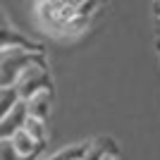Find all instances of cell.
<instances>
[{
	"label": "cell",
	"mask_w": 160,
	"mask_h": 160,
	"mask_svg": "<svg viewBox=\"0 0 160 160\" xmlns=\"http://www.w3.org/2000/svg\"><path fill=\"white\" fill-rule=\"evenodd\" d=\"M38 60H43V50H31V48H5V50H0V88L14 86L19 74Z\"/></svg>",
	"instance_id": "1"
},
{
	"label": "cell",
	"mask_w": 160,
	"mask_h": 160,
	"mask_svg": "<svg viewBox=\"0 0 160 160\" xmlns=\"http://www.w3.org/2000/svg\"><path fill=\"white\" fill-rule=\"evenodd\" d=\"M14 91H17V98L19 100H29L31 96L43 93V91H53V81H50V72H48L46 58L33 62V65H29L19 74V79L14 84Z\"/></svg>",
	"instance_id": "2"
},
{
	"label": "cell",
	"mask_w": 160,
	"mask_h": 160,
	"mask_svg": "<svg viewBox=\"0 0 160 160\" xmlns=\"http://www.w3.org/2000/svg\"><path fill=\"white\" fill-rule=\"evenodd\" d=\"M24 108H27L29 117H36V120L48 122L50 117V110H53V91H43V93L31 96L29 100H22Z\"/></svg>",
	"instance_id": "3"
},
{
	"label": "cell",
	"mask_w": 160,
	"mask_h": 160,
	"mask_svg": "<svg viewBox=\"0 0 160 160\" xmlns=\"http://www.w3.org/2000/svg\"><path fill=\"white\" fill-rule=\"evenodd\" d=\"M5 48H31V50H41V46L31 43L27 36H22L17 29H12L0 17V50H5Z\"/></svg>",
	"instance_id": "4"
},
{
	"label": "cell",
	"mask_w": 160,
	"mask_h": 160,
	"mask_svg": "<svg viewBox=\"0 0 160 160\" xmlns=\"http://www.w3.org/2000/svg\"><path fill=\"white\" fill-rule=\"evenodd\" d=\"M24 120H27V108H24V103L19 100V103L12 108V112L7 115L5 120H0V141L12 139V134L24 127Z\"/></svg>",
	"instance_id": "5"
},
{
	"label": "cell",
	"mask_w": 160,
	"mask_h": 160,
	"mask_svg": "<svg viewBox=\"0 0 160 160\" xmlns=\"http://www.w3.org/2000/svg\"><path fill=\"white\" fill-rule=\"evenodd\" d=\"M10 141H12L14 151L19 153V158H24V160H33L36 155L41 153V148H43V143H38V141L33 139V136H29V134L24 132V129L14 132Z\"/></svg>",
	"instance_id": "6"
},
{
	"label": "cell",
	"mask_w": 160,
	"mask_h": 160,
	"mask_svg": "<svg viewBox=\"0 0 160 160\" xmlns=\"http://www.w3.org/2000/svg\"><path fill=\"white\" fill-rule=\"evenodd\" d=\"M105 155H120L117 143H115V139H110V136H98L96 141L88 143L84 160H103Z\"/></svg>",
	"instance_id": "7"
},
{
	"label": "cell",
	"mask_w": 160,
	"mask_h": 160,
	"mask_svg": "<svg viewBox=\"0 0 160 160\" xmlns=\"http://www.w3.org/2000/svg\"><path fill=\"white\" fill-rule=\"evenodd\" d=\"M22 129H24L29 136H33L38 143L46 146V141H48V124L43 120H36V117H29V115H27V120H24V127H22Z\"/></svg>",
	"instance_id": "8"
},
{
	"label": "cell",
	"mask_w": 160,
	"mask_h": 160,
	"mask_svg": "<svg viewBox=\"0 0 160 160\" xmlns=\"http://www.w3.org/2000/svg\"><path fill=\"white\" fill-rule=\"evenodd\" d=\"M86 148H88V143H74V146H65V148H60V151H55V153L50 155V158H46V160H84Z\"/></svg>",
	"instance_id": "9"
},
{
	"label": "cell",
	"mask_w": 160,
	"mask_h": 160,
	"mask_svg": "<svg viewBox=\"0 0 160 160\" xmlns=\"http://www.w3.org/2000/svg\"><path fill=\"white\" fill-rule=\"evenodd\" d=\"M19 103V98H17V91H14V86L10 88H0V120H5L7 115L12 112V108Z\"/></svg>",
	"instance_id": "10"
},
{
	"label": "cell",
	"mask_w": 160,
	"mask_h": 160,
	"mask_svg": "<svg viewBox=\"0 0 160 160\" xmlns=\"http://www.w3.org/2000/svg\"><path fill=\"white\" fill-rule=\"evenodd\" d=\"M0 160H24V158H19V153L12 146V141L7 139V141H0Z\"/></svg>",
	"instance_id": "11"
},
{
	"label": "cell",
	"mask_w": 160,
	"mask_h": 160,
	"mask_svg": "<svg viewBox=\"0 0 160 160\" xmlns=\"http://www.w3.org/2000/svg\"><path fill=\"white\" fill-rule=\"evenodd\" d=\"M153 14H155V19H158V24H160V0H153Z\"/></svg>",
	"instance_id": "12"
},
{
	"label": "cell",
	"mask_w": 160,
	"mask_h": 160,
	"mask_svg": "<svg viewBox=\"0 0 160 160\" xmlns=\"http://www.w3.org/2000/svg\"><path fill=\"white\" fill-rule=\"evenodd\" d=\"M41 2H48V5H62V0H41Z\"/></svg>",
	"instance_id": "13"
},
{
	"label": "cell",
	"mask_w": 160,
	"mask_h": 160,
	"mask_svg": "<svg viewBox=\"0 0 160 160\" xmlns=\"http://www.w3.org/2000/svg\"><path fill=\"white\" fill-rule=\"evenodd\" d=\"M103 160H120V155H105Z\"/></svg>",
	"instance_id": "14"
},
{
	"label": "cell",
	"mask_w": 160,
	"mask_h": 160,
	"mask_svg": "<svg viewBox=\"0 0 160 160\" xmlns=\"http://www.w3.org/2000/svg\"><path fill=\"white\" fill-rule=\"evenodd\" d=\"M155 33H158V43H160V24H158V31H155Z\"/></svg>",
	"instance_id": "15"
},
{
	"label": "cell",
	"mask_w": 160,
	"mask_h": 160,
	"mask_svg": "<svg viewBox=\"0 0 160 160\" xmlns=\"http://www.w3.org/2000/svg\"><path fill=\"white\" fill-rule=\"evenodd\" d=\"M74 2H77V5H79V2H84V0H74Z\"/></svg>",
	"instance_id": "16"
}]
</instances>
